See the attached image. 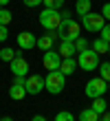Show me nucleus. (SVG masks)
Returning <instances> with one entry per match:
<instances>
[{
    "label": "nucleus",
    "instance_id": "1",
    "mask_svg": "<svg viewBox=\"0 0 110 121\" xmlns=\"http://www.w3.org/2000/svg\"><path fill=\"white\" fill-rule=\"evenodd\" d=\"M79 35H82V26H79L73 18H64V20H62V24L57 26V38H60V40L75 42Z\"/></svg>",
    "mask_w": 110,
    "mask_h": 121
},
{
    "label": "nucleus",
    "instance_id": "2",
    "mask_svg": "<svg viewBox=\"0 0 110 121\" xmlns=\"http://www.w3.org/2000/svg\"><path fill=\"white\" fill-rule=\"evenodd\" d=\"M44 86H46V90L51 95H60L66 86V75L62 70H48L46 77H44Z\"/></svg>",
    "mask_w": 110,
    "mask_h": 121
},
{
    "label": "nucleus",
    "instance_id": "3",
    "mask_svg": "<svg viewBox=\"0 0 110 121\" xmlns=\"http://www.w3.org/2000/svg\"><path fill=\"white\" fill-rule=\"evenodd\" d=\"M62 13L57 11V9H44L40 13V24L44 26L46 31H57V26L62 24Z\"/></svg>",
    "mask_w": 110,
    "mask_h": 121
},
{
    "label": "nucleus",
    "instance_id": "4",
    "mask_svg": "<svg viewBox=\"0 0 110 121\" xmlns=\"http://www.w3.org/2000/svg\"><path fill=\"white\" fill-rule=\"evenodd\" d=\"M77 64L82 70H97L99 68V53H95L92 48H86V51H82L77 55Z\"/></svg>",
    "mask_w": 110,
    "mask_h": 121
},
{
    "label": "nucleus",
    "instance_id": "5",
    "mask_svg": "<svg viewBox=\"0 0 110 121\" xmlns=\"http://www.w3.org/2000/svg\"><path fill=\"white\" fill-rule=\"evenodd\" d=\"M82 26L90 33H97L106 26V18L101 13H95V11H88L86 16H82Z\"/></svg>",
    "mask_w": 110,
    "mask_h": 121
},
{
    "label": "nucleus",
    "instance_id": "6",
    "mask_svg": "<svg viewBox=\"0 0 110 121\" xmlns=\"http://www.w3.org/2000/svg\"><path fill=\"white\" fill-rule=\"evenodd\" d=\"M106 90H108V82L106 79H101V77H92L90 82L86 84V97H90V99H97V97H104L106 95Z\"/></svg>",
    "mask_w": 110,
    "mask_h": 121
},
{
    "label": "nucleus",
    "instance_id": "7",
    "mask_svg": "<svg viewBox=\"0 0 110 121\" xmlns=\"http://www.w3.org/2000/svg\"><path fill=\"white\" fill-rule=\"evenodd\" d=\"M24 79L26 77H16L11 84V88H9V97L13 99V101H22L29 92H26V86H24Z\"/></svg>",
    "mask_w": 110,
    "mask_h": 121
},
{
    "label": "nucleus",
    "instance_id": "8",
    "mask_svg": "<svg viewBox=\"0 0 110 121\" xmlns=\"http://www.w3.org/2000/svg\"><path fill=\"white\" fill-rule=\"evenodd\" d=\"M24 86H26L29 95H40V92L46 88V86H44V77H40V75H26Z\"/></svg>",
    "mask_w": 110,
    "mask_h": 121
},
{
    "label": "nucleus",
    "instance_id": "9",
    "mask_svg": "<svg viewBox=\"0 0 110 121\" xmlns=\"http://www.w3.org/2000/svg\"><path fill=\"white\" fill-rule=\"evenodd\" d=\"M9 66H11V73L16 75V77H26V75H29V62L22 57L20 53L9 62Z\"/></svg>",
    "mask_w": 110,
    "mask_h": 121
},
{
    "label": "nucleus",
    "instance_id": "10",
    "mask_svg": "<svg viewBox=\"0 0 110 121\" xmlns=\"http://www.w3.org/2000/svg\"><path fill=\"white\" fill-rule=\"evenodd\" d=\"M42 64L46 70H60V64H62V55L57 51H44V57H42Z\"/></svg>",
    "mask_w": 110,
    "mask_h": 121
},
{
    "label": "nucleus",
    "instance_id": "11",
    "mask_svg": "<svg viewBox=\"0 0 110 121\" xmlns=\"http://www.w3.org/2000/svg\"><path fill=\"white\" fill-rule=\"evenodd\" d=\"M18 46L24 48V51L35 48V46H38V38H35L31 31H20V33H18Z\"/></svg>",
    "mask_w": 110,
    "mask_h": 121
},
{
    "label": "nucleus",
    "instance_id": "12",
    "mask_svg": "<svg viewBox=\"0 0 110 121\" xmlns=\"http://www.w3.org/2000/svg\"><path fill=\"white\" fill-rule=\"evenodd\" d=\"M55 40H57V31H48L46 35H42V38L38 40V48L40 51H51Z\"/></svg>",
    "mask_w": 110,
    "mask_h": 121
},
{
    "label": "nucleus",
    "instance_id": "13",
    "mask_svg": "<svg viewBox=\"0 0 110 121\" xmlns=\"http://www.w3.org/2000/svg\"><path fill=\"white\" fill-rule=\"evenodd\" d=\"M57 53L62 55V60H66V57H75V44L73 42H68V40H60V48H57Z\"/></svg>",
    "mask_w": 110,
    "mask_h": 121
},
{
    "label": "nucleus",
    "instance_id": "14",
    "mask_svg": "<svg viewBox=\"0 0 110 121\" xmlns=\"http://www.w3.org/2000/svg\"><path fill=\"white\" fill-rule=\"evenodd\" d=\"M77 66H79V64L75 62V57H66V60H62V64H60V70H62L64 75H73Z\"/></svg>",
    "mask_w": 110,
    "mask_h": 121
},
{
    "label": "nucleus",
    "instance_id": "15",
    "mask_svg": "<svg viewBox=\"0 0 110 121\" xmlns=\"http://www.w3.org/2000/svg\"><path fill=\"white\" fill-rule=\"evenodd\" d=\"M88 11H92V0H77V2H75V13L79 18L86 16Z\"/></svg>",
    "mask_w": 110,
    "mask_h": 121
},
{
    "label": "nucleus",
    "instance_id": "16",
    "mask_svg": "<svg viewBox=\"0 0 110 121\" xmlns=\"http://www.w3.org/2000/svg\"><path fill=\"white\" fill-rule=\"evenodd\" d=\"M90 48H92L95 53H99V55H101V53H108L110 44H108L104 38H97V40H92V46H90Z\"/></svg>",
    "mask_w": 110,
    "mask_h": 121
},
{
    "label": "nucleus",
    "instance_id": "17",
    "mask_svg": "<svg viewBox=\"0 0 110 121\" xmlns=\"http://www.w3.org/2000/svg\"><path fill=\"white\" fill-rule=\"evenodd\" d=\"M101 115H97L92 108H88V110H82L79 112V121H99Z\"/></svg>",
    "mask_w": 110,
    "mask_h": 121
},
{
    "label": "nucleus",
    "instance_id": "18",
    "mask_svg": "<svg viewBox=\"0 0 110 121\" xmlns=\"http://www.w3.org/2000/svg\"><path fill=\"white\" fill-rule=\"evenodd\" d=\"M106 101H104V97H97V99H92V110L97 112V115H104L106 112Z\"/></svg>",
    "mask_w": 110,
    "mask_h": 121
},
{
    "label": "nucleus",
    "instance_id": "19",
    "mask_svg": "<svg viewBox=\"0 0 110 121\" xmlns=\"http://www.w3.org/2000/svg\"><path fill=\"white\" fill-rule=\"evenodd\" d=\"M16 51H13V48H9V46H4V48H0V60L2 62H11L13 57H16Z\"/></svg>",
    "mask_w": 110,
    "mask_h": 121
},
{
    "label": "nucleus",
    "instance_id": "20",
    "mask_svg": "<svg viewBox=\"0 0 110 121\" xmlns=\"http://www.w3.org/2000/svg\"><path fill=\"white\" fill-rule=\"evenodd\" d=\"M73 44H75V51H77V53H82V51H86V48H90L88 40H86V38H82V35H79V38L73 42Z\"/></svg>",
    "mask_w": 110,
    "mask_h": 121
},
{
    "label": "nucleus",
    "instance_id": "21",
    "mask_svg": "<svg viewBox=\"0 0 110 121\" xmlns=\"http://www.w3.org/2000/svg\"><path fill=\"white\" fill-rule=\"evenodd\" d=\"M99 77H101V79H106V82H110V62L99 64Z\"/></svg>",
    "mask_w": 110,
    "mask_h": 121
},
{
    "label": "nucleus",
    "instance_id": "22",
    "mask_svg": "<svg viewBox=\"0 0 110 121\" xmlns=\"http://www.w3.org/2000/svg\"><path fill=\"white\" fill-rule=\"evenodd\" d=\"M11 20H13L11 11H9V9H4V7H2V9H0V24H9Z\"/></svg>",
    "mask_w": 110,
    "mask_h": 121
},
{
    "label": "nucleus",
    "instance_id": "23",
    "mask_svg": "<svg viewBox=\"0 0 110 121\" xmlns=\"http://www.w3.org/2000/svg\"><path fill=\"white\" fill-rule=\"evenodd\" d=\"M42 4L46 9H60V7H64V0H42Z\"/></svg>",
    "mask_w": 110,
    "mask_h": 121
},
{
    "label": "nucleus",
    "instance_id": "24",
    "mask_svg": "<svg viewBox=\"0 0 110 121\" xmlns=\"http://www.w3.org/2000/svg\"><path fill=\"white\" fill-rule=\"evenodd\" d=\"M55 121H75V117H73L70 112L62 110V112H57V115H55Z\"/></svg>",
    "mask_w": 110,
    "mask_h": 121
},
{
    "label": "nucleus",
    "instance_id": "25",
    "mask_svg": "<svg viewBox=\"0 0 110 121\" xmlns=\"http://www.w3.org/2000/svg\"><path fill=\"white\" fill-rule=\"evenodd\" d=\"M99 33H101L99 38H104V40L108 42V44H110V24H106V26H104V29H101Z\"/></svg>",
    "mask_w": 110,
    "mask_h": 121
},
{
    "label": "nucleus",
    "instance_id": "26",
    "mask_svg": "<svg viewBox=\"0 0 110 121\" xmlns=\"http://www.w3.org/2000/svg\"><path fill=\"white\" fill-rule=\"evenodd\" d=\"M9 38V31H7V24H0V42H4Z\"/></svg>",
    "mask_w": 110,
    "mask_h": 121
},
{
    "label": "nucleus",
    "instance_id": "27",
    "mask_svg": "<svg viewBox=\"0 0 110 121\" xmlns=\"http://www.w3.org/2000/svg\"><path fill=\"white\" fill-rule=\"evenodd\" d=\"M101 16H104L108 22H110V2H106V4H104V9H101Z\"/></svg>",
    "mask_w": 110,
    "mask_h": 121
},
{
    "label": "nucleus",
    "instance_id": "28",
    "mask_svg": "<svg viewBox=\"0 0 110 121\" xmlns=\"http://www.w3.org/2000/svg\"><path fill=\"white\" fill-rule=\"evenodd\" d=\"M22 2H24L26 7H40V4H42V0H22Z\"/></svg>",
    "mask_w": 110,
    "mask_h": 121
},
{
    "label": "nucleus",
    "instance_id": "29",
    "mask_svg": "<svg viewBox=\"0 0 110 121\" xmlns=\"http://www.w3.org/2000/svg\"><path fill=\"white\" fill-rule=\"evenodd\" d=\"M31 121H46V117H42V115H35Z\"/></svg>",
    "mask_w": 110,
    "mask_h": 121
},
{
    "label": "nucleus",
    "instance_id": "30",
    "mask_svg": "<svg viewBox=\"0 0 110 121\" xmlns=\"http://www.w3.org/2000/svg\"><path fill=\"white\" fill-rule=\"evenodd\" d=\"M104 121H110V112H104Z\"/></svg>",
    "mask_w": 110,
    "mask_h": 121
},
{
    "label": "nucleus",
    "instance_id": "31",
    "mask_svg": "<svg viewBox=\"0 0 110 121\" xmlns=\"http://www.w3.org/2000/svg\"><path fill=\"white\" fill-rule=\"evenodd\" d=\"M9 2H11V0H0V4H2V7H7Z\"/></svg>",
    "mask_w": 110,
    "mask_h": 121
},
{
    "label": "nucleus",
    "instance_id": "32",
    "mask_svg": "<svg viewBox=\"0 0 110 121\" xmlns=\"http://www.w3.org/2000/svg\"><path fill=\"white\" fill-rule=\"evenodd\" d=\"M0 121H13L11 117H2V119H0Z\"/></svg>",
    "mask_w": 110,
    "mask_h": 121
},
{
    "label": "nucleus",
    "instance_id": "33",
    "mask_svg": "<svg viewBox=\"0 0 110 121\" xmlns=\"http://www.w3.org/2000/svg\"><path fill=\"white\" fill-rule=\"evenodd\" d=\"M108 90H110V82H108Z\"/></svg>",
    "mask_w": 110,
    "mask_h": 121
},
{
    "label": "nucleus",
    "instance_id": "34",
    "mask_svg": "<svg viewBox=\"0 0 110 121\" xmlns=\"http://www.w3.org/2000/svg\"><path fill=\"white\" fill-rule=\"evenodd\" d=\"M0 9H2V4H0Z\"/></svg>",
    "mask_w": 110,
    "mask_h": 121
},
{
    "label": "nucleus",
    "instance_id": "35",
    "mask_svg": "<svg viewBox=\"0 0 110 121\" xmlns=\"http://www.w3.org/2000/svg\"><path fill=\"white\" fill-rule=\"evenodd\" d=\"M99 121H104V119H99Z\"/></svg>",
    "mask_w": 110,
    "mask_h": 121
},
{
    "label": "nucleus",
    "instance_id": "36",
    "mask_svg": "<svg viewBox=\"0 0 110 121\" xmlns=\"http://www.w3.org/2000/svg\"><path fill=\"white\" fill-rule=\"evenodd\" d=\"M108 53H110V48H108Z\"/></svg>",
    "mask_w": 110,
    "mask_h": 121
}]
</instances>
